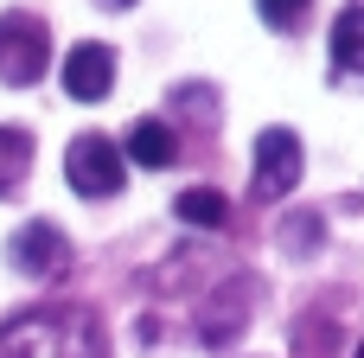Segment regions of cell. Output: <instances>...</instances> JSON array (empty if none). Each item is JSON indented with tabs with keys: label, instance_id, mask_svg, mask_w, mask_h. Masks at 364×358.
<instances>
[{
	"label": "cell",
	"instance_id": "9c48e42d",
	"mask_svg": "<svg viewBox=\"0 0 364 358\" xmlns=\"http://www.w3.org/2000/svg\"><path fill=\"white\" fill-rule=\"evenodd\" d=\"M333 64L346 77H364V6H346L333 19Z\"/></svg>",
	"mask_w": 364,
	"mask_h": 358
},
{
	"label": "cell",
	"instance_id": "8fae6325",
	"mask_svg": "<svg viewBox=\"0 0 364 358\" xmlns=\"http://www.w3.org/2000/svg\"><path fill=\"white\" fill-rule=\"evenodd\" d=\"M256 13H262L269 32H301L307 13H314V0H256Z\"/></svg>",
	"mask_w": 364,
	"mask_h": 358
},
{
	"label": "cell",
	"instance_id": "3957f363",
	"mask_svg": "<svg viewBox=\"0 0 364 358\" xmlns=\"http://www.w3.org/2000/svg\"><path fill=\"white\" fill-rule=\"evenodd\" d=\"M64 179H70V192H83V199H115V192L128 186L122 147H115L109 135H77L70 154H64Z\"/></svg>",
	"mask_w": 364,
	"mask_h": 358
},
{
	"label": "cell",
	"instance_id": "8992f818",
	"mask_svg": "<svg viewBox=\"0 0 364 358\" xmlns=\"http://www.w3.org/2000/svg\"><path fill=\"white\" fill-rule=\"evenodd\" d=\"M58 70H64V90H70L77 102H102V96L115 90V51H109V45H96V38L70 45Z\"/></svg>",
	"mask_w": 364,
	"mask_h": 358
},
{
	"label": "cell",
	"instance_id": "5b68a950",
	"mask_svg": "<svg viewBox=\"0 0 364 358\" xmlns=\"http://www.w3.org/2000/svg\"><path fill=\"white\" fill-rule=\"evenodd\" d=\"M6 263H13L19 275H32V282H51V275H64V269H70V243H64V231H58V224L32 218V224H19V231H13Z\"/></svg>",
	"mask_w": 364,
	"mask_h": 358
},
{
	"label": "cell",
	"instance_id": "52a82bcc",
	"mask_svg": "<svg viewBox=\"0 0 364 358\" xmlns=\"http://www.w3.org/2000/svg\"><path fill=\"white\" fill-rule=\"evenodd\" d=\"M122 160H134V167H154V173H160V167H173V160H179V135H173L160 115H141V122H134V135H128V147H122Z\"/></svg>",
	"mask_w": 364,
	"mask_h": 358
},
{
	"label": "cell",
	"instance_id": "277c9868",
	"mask_svg": "<svg viewBox=\"0 0 364 358\" xmlns=\"http://www.w3.org/2000/svg\"><path fill=\"white\" fill-rule=\"evenodd\" d=\"M301 135L294 128H262L256 135V173H250V192L256 199H288L301 186Z\"/></svg>",
	"mask_w": 364,
	"mask_h": 358
},
{
	"label": "cell",
	"instance_id": "6da1fadb",
	"mask_svg": "<svg viewBox=\"0 0 364 358\" xmlns=\"http://www.w3.org/2000/svg\"><path fill=\"white\" fill-rule=\"evenodd\" d=\"M0 352L6 358H102V327L83 307H32L13 314L0 327Z\"/></svg>",
	"mask_w": 364,
	"mask_h": 358
},
{
	"label": "cell",
	"instance_id": "30bf717a",
	"mask_svg": "<svg viewBox=\"0 0 364 358\" xmlns=\"http://www.w3.org/2000/svg\"><path fill=\"white\" fill-rule=\"evenodd\" d=\"M26 167H32V135L26 128H0V199L26 186Z\"/></svg>",
	"mask_w": 364,
	"mask_h": 358
},
{
	"label": "cell",
	"instance_id": "7c38bea8",
	"mask_svg": "<svg viewBox=\"0 0 364 358\" xmlns=\"http://www.w3.org/2000/svg\"><path fill=\"white\" fill-rule=\"evenodd\" d=\"M102 6H134V0H102Z\"/></svg>",
	"mask_w": 364,
	"mask_h": 358
},
{
	"label": "cell",
	"instance_id": "7a4b0ae2",
	"mask_svg": "<svg viewBox=\"0 0 364 358\" xmlns=\"http://www.w3.org/2000/svg\"><path fill=\"white\" fill-rule=\"evenodd\" d=\"M45 64H51V32H45V19H32V13H0V83H6V90H26V83L45 77Z\"/></svg>",
	"mask_w": 364,
	"mask_h": 358
},
{
	"label": "cell",
	"instance_id": "ba28073f",
	"mask_svg": "<svg viewBox=\"0 0 364 358\" xmlns=\"http://www.w3.org/2000/svg\"><path fill=\"white\" fill-rule=\"evenodd\" d=\"M173 211H179L192 231H224V224H230V199H224L218 186H186V192L173 199Z\"/></svg>",
	"mask_w": 364,
	"mask_h": 358
},
{
	"label": "cell",
	"instance_id": "4fadbf2b",
	"mask_svg": "<svg viewBox=\"0 0 364 358\" xmlns=\"http://www.w3.org/2000/svg\"><path fill=\"white\" fill-rule=\"evenodd\" d=\"M352 358H364V346H358V352H352Z\"/></svg>",
	"mask_w": 364,
	"mask_h": 358
}]
</instances>
